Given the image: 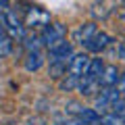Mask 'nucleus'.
<instances>
[{"label": "nucleus", "mask_w": 125, "mask_h": 125, "mask_svg": "<svg viewBox=\"0 0 125 125\" xmlns=\"http://www.w3.org/2000/svg\"><path fill=\"white\" fill-rule=\"evenodd\" d=\"M4 31H6V36H9L13 42L15 40H19V42L25 40V25L19 21L17 13H15L13 9L4 15Z\"/></svg>", "instance_id": "1"}, {"label": "nucleus", "mask_w": 125, "mask_h": 125, "mask_svg": "<svg viewBox=\"0 0 125 125\" xmlns=\"http://www.w3.org/2000/svg\"><path fill=\"white\" fill-rule=\"evenodd\" d=\"M119 98H121V92L117 88H104L102 92H100V96L96 98V106L94 108L98 113H104V111H108V108H113V104Z\"/></svg>", "instance_id": "2"}, {"label": "nucleus", "mask_w": 125, "mask_h": 125, "mask_svg": "<svg viewBox=\"0 0 125 125\" xmlns=\"http://www.w3.org/2000/svg\"><path fill=\"white\" fill-rule=\"evenodd\" d=\"M48 56H50V61H62V58H71V56H73V44L62 38V40L54 42L52 46H48Z\"/></svg>", "instance_id": "3"}, {"label": "nucleus", "mask_w": 125, "mask_h": 125, "mask_svg": "<svg viewBox=\"0 0 125 125\" xmlns=\"http://www.w3.org/2000/svg\"><path fill=\"white\" fill-rule=\"evenodd\" d=\"M50 23V15L44 9H38V6H31L27 9L25 15V27H46Z\"/></svg>", "instance_id": "4"}, {"label": "nucleus", "mask_w": 125, "mask_h": 125, "mask_svg": "<svg viewBox=\"0 0 125 125\" xmlns=\"http://www.w3.org/2000/svg\"><path fill=\"white\" fill-rule=\"evenodd\" d=\"M90 61H92V58H90L88 54H73L71 61H69V75H73V77H77V79H81V77L88 73Z\"/></svg>", "instance_id": "5"}, {"label": "nucleus", "mask_w": 125, "mask_h": 125, "mask_svg": "<svg viewBox=\"0 0 125 125\" xmlns=\"http://www.w3.org/2000/svg\"><path fill=\"white\" fill-rule=\"evenodd\" d=\"M69 106H71L69 111H71L73 115L77 117V119L85 121V123H90V125H98V123H100V113L96 111V108H85V106H79L77 102H71Z\"/></svg>", "instance_id": "6"}, {"label": "nucleus", "mask_w": 125, "mask_h": 125, "mask_svg": "<svg viewBox=\"0 0 125 125\" xmlns=\"http://www.w3.org/2000/svg\"><path fill=\"white\" fill-rule=\"evenodd\" d=\"M65 38V25L62 23H48L42 31V42L44 46H52L54 42L62 40Z\"/></svg>", "instance_id": "7"}, {"label": "nucleus", "mask_w": 125, "mask_h": 125, "mask_svg": "<svg viewBox=\"0 0 125 125\" xmlns=\"http://www.w3.org/2000/svg\"><path fill=\"white\" fill-rule=\"evenodd\" d=\"M111 42H113V40H111L108 33H104V31H96V36H94L88 44H83V48L88 50V52H96V54H98V52H102Z\"/></svg>", "instance_id": "8"}, {"label": "nucleus", "mask_w": 125, "mask_h": 125, "mask_svg": "<svg viewBox=\"0 0 125 125\" xmlns=\"http://www.w3.org/2000/svg\"><path fill=\"white\" fill-rule=\"evenodd\" d=\"M119 79H121L119 69H117L115 65H104V71H102V75H100L98 81H100L102 88H117Z\"/></svg>", "instance_id": "9"}, {"label": "nucleus", "mask_w": 125, "mask_h": 125, "mask_svg": "<svg viewBox=\"0 0 125 125\" xmlns=\"http://www.w3.org/2000/svg\"><path fill=\"white\" fill-rule=\"evenodd\" d=\"M96 31H98V29H96V23H94V21L83 23V25H81L79 29L75 31V40L79 42L81 46H83V44H88V42L92 40L94 36H96Z\"/></svg>", "instance_id": "10"}, {"label": "nucleus", "mask_w": 125, "mask_h": 125, "mask_svg": "<svg viewBox=\"0 0 125 125\" xmlns=\"http://www.w3.org/2000/svg\"><path fill=\"white\" fill-rule=\"evenodd\" d=\"M23 65H25V69L29 73H36V71H40V69L44 67V56H42L40 50H36V52H27Z\"/></svg>", "instance_id": "11"}, {"label": "nucleus", "mask_w": 125, "mask_h": 125, "mask_svg": "<svg viewBox=\"0 0 125 125\" xmlns=\"http://www.w3.org/2000/svg\"><path fill=\"white\" fill-rule=\"evenodd\" d=\"M69 61H71V58H62V61H50V67H48L50 77L58 79V77L67 75V73H69Z\"/></svg>", "instance_id": "12"}, {"label": "nucleus", "mask_w": 125, "mask_h": 125, "mask_svg": "<svg viewBox=\"0 0 125 125\" xmlns=\"http://www.w3.org/2000/svg\"><path fill=\"white\" fill-rule=\"evenodd\" d=\"M98 88H100L98 79H90V77H85V75L79 79V85H77L79 94H83V96H92L94 92H98Z\"/></svg>", "instance_id": "13"}, {"label": "nucleus", "mask_w": 125, "mask_h": 125, "mask_svg": "<svg viewBox=\"0 0 125 125\" xmlns=\"http://www.w3.org/2000/svg\"><path fill=\"white\" fill-rule=\"evenodd\" d=\"M111 15V4L106 0H96L92 4V17L94 19H106Z\"/></svg>", "instance_id": "14"}, {"label": "nucleus", "mask_w": 125, "mask_h": 125, "mask_svg": "<svg viewBox=\"0 0 125 125\" xmlns=\"http://www.w3.org/2000/svg\"><path fill=\"white\" fill-rule=\"evenodd\" d=\"M102 71H104V62H102V58H92V61H90V67H88L85 77H90V79H100Z\"/></svg>", "instance_id": "15"}, {"label": "nucleus", "mask_w": 125, "mask_h": 125, "mask_svg": "<svg viewBox=\"0 0 125 125\" xmlns=\"http://www.w3.org/2000/svg\"><path fill=\"white\" fill-rule=\"evenodd\" d=\"M23 46H25L27 52H36V50H40L42 46H44V42H42V36H25V40H23Z\"/></svg>", "instance_id": "16"}, {"label": "nucleus", "mask_w": 125, "mask_h": 125, "mask_svg": "<svg viewBox=\"0 0 125 125\" xmlns=\"http://www.w3.org/2000/svg\"><path fill=\"white\" fill-rule=\"evenodd\" d=\"M10 52H13V40H10L6 33H2V36H0V58L9 56Z\"/></svg>", "instance_id": "17"}, {"label": "nucleus", "mask_w": 125, "mask_h": 125, "mask_svg": "<svg viewBox=\"0 0 125 125\" xmlns=\"http://www.w3.org/2000/svg\"><path fill=\"white\" fill-rule=\"evenodd\" d=\"M100 125H125L123 117H117L115 113H104L100 117Z\"/></svg>", "instance_id": "18"}, {"label": "nucleus", "mask_w": 125, "mask_h": 125, "mask_svg": "<svg viewBox=\"0 0 125 125\" xmlns=\"http://www.w3.org/2000/svg\"><path fill=\"white\" fill-rule=\"evenodd\" d=\"M77 85H79V79L67 73V77H65V79L58 83V88H61L62 92H71V90H77Z\"/></svg>", "instance_id": "19"}, {"label": "nucleus", "mask_w": 125, "mask_h": 125, "mask_svg": "<svg viewBox=\"0 0 125 125\" xmlns=\"http://www.w3.org/2000/svg\"><path fill=\"white\" fill-rule=\"evenodd\" d=\"M113 113H115L117 117H123L125 119V98H119L115 104H113Z\"/></svg>", "instance_id": "20"}, {"label": "nucleus", "mask_w": 125, "mask_h": 125, "mask_svg": "<svg viewBox=\"0 0 125 125\" xmlns=\"http://www.w3.org/2000/svg\"><path fill=\"white\" fill-rule=\"evenodd\" d=\"M10 10V4H9V0H0V13L2 15H6Z\"/></svg>", "instance_id": "21"}, {"label": "nucleus", "mask_w": 125, "mask_h": 125, "mask_svg": "<svg viewBox=\"0 0 125 125\" xmlns=\"http://www.w3.org/2000/svg\"><path fill=\"white\" fill-rule=\"evenodd\" d=\"M117 90H119L121 94H125V73L121 75V79H119V83H117Z\"/></svg>", "instance_id": "22"}, {"label": "nucleus", "mask_w": 125, "mask_h": 125, "mask_svg": "<svg viewBox=\"0 0 125 125\" xmlns=\"http://www.w3.org/2000/svg\"><path fill=\"white\" fill-rule=\"evenodd\" d=\"M65 125H90V123H85V121H81V119H77V117H75V119L67 121V123H65Z\"/></svg>", "instance_id": "23"}, {"label": "nucleus", "mask_w": 125, "mask_h": 125, "mask_svg": "<svg viewBox=\"0 0 125 125\" xmlns=\"http://www.w3.org/2000/svg\"><path fill=\"white\" fill-rule=\"evenodd\" d=\"M119 58H123V61H125V42H121V44H119Z\"/></svg>", "instance_id": "24"}, {"label": "nucleus", "mask_w": 125, "mask_h": 125, "mask_svg": "<svg viewBox=\"0 0 125 125\" xmlns=\"http://www.w3.org/2000/svg\"><path fill=\"white\" fill-rule=\"evenodd\" d=\"M2 33H6V31H4V15L0 13V36Z\"/></svg>", "instance_id": "25"}, {"label": "nucleus", "mask_w": 125, "mask_h": 125, "mask_svg": "<svg viewBox=\"0 0 125 125\" xmlns=\"http://www.w3.org/2000/svg\"><path fill=\"white\" fill-rule=\"evenodd\" d=\"M123 2H125V0H123Z\"/></svg>", "instance_id": "26"}]
</instances>
